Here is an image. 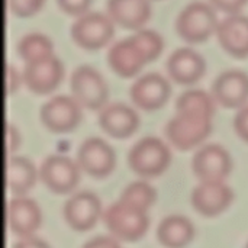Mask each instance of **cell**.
<instances>
[{"mask_svg": "<svg viewBox=\"0 0 248 248\" xmlns=\"http://www.w3.org/2000/svg\"><path fill=\"white\" fill-rule=\"evenodd\" d=\"M211 118L212 115L205 112H176V115L166 124V137L177 150H192L211 134Z\"/></svg>", "mask_w": 248, "mask_h": 248, "instance_id": "cell-1", "label": "cell"}, {"mask_svg": "<svg viewBox=\"0 0 248 248\" xmlns=\"http://www.w3.org/2000/svg\"><path fill=\"white\" fill-rule=\"evenodd\" d=\"M102 218L108 231L119 241H137L142 238L148 230L147 212L122 201L108 206Z\"/></svg>", "mask_w": 248, "mask_h": 248, "instance_id": "cell-2", "label": "cell"}, {"mask_svg": "<svg viewBox=\"0 0 248 248\" xmlns=\"http://www.w3.org/2000/svg\"><path fill=\"white\" fill-rule=\"evenodd\" d=\"M171 161L169 147L157 137H144L128 151L129 169L141 177H157Z\"/></svg>", "mask_w": 248, "mask_h": 248, "instance_id": "cell-3", "label": "cell"}, {"mask_svg": "<svg viewBox=\"0 0 248 248\" xmlns=\"http://www.w3.org/2000/svg\"><path fill=\"white\" fill-rule=\"evenodd\" d=\"M218 20L214 9L203 1H192L182 9L176 19L177 35L190 44L206 41L217 31Z\"/></svg>", "mask_w": 248, "mask_h": 248, "instance_id": "cell-4", "label": "cell"}, {"mask_svg": "<svg viewBox=\"0 0 248 248\" xmlns=\"http://www.w3.org/2000/svg\"><path fill=\"white\" fill-rule=\"evenodd\" d=\"M70 90L76 102L90 110L102 109L108 100V86L90 65H78L71 73Z\"/></svg>", "mask_w": 248, "mask_h": 248, "instance_id": "cell-5", "label": "cell"}, {"mask_svg": "<svg viewBox=\"0 0 248 248\" xmlns=\"http://www.w3.org/2000/svg\"><path fill=\"white\" fill-rule=\"evenodd\" d=\"M73 41L89 51L105 46L113 36V23L109 16L99 12H87L78 16L70 29Z\"/></svg>", "mask_w": 248, "mask_h": 248, "instance_id": "cell-6", "label": "cell"}, {"mask_svg": "<svg viewBox=\"0 0 248 248\" xmlns=\"http://www.w3.org/2000/svg\"><path fill=\"white\" fill-rule=\"evenodd\" d=\"M78 164L65 155H48L39 167L41 182L54 193L65 195L78 185Z\"/></svg>", "mask_w": 248, "mask_h": 248, "instance_id": "cell-7", "label": "cell"}, {"mask_svg": "<svg viewBox=\"0 0 248 248\" xmlns=\"http://www.w3.org/2000/svg\"><path fill=\"white\" fill-rule=\"evenodd\" d=\"M192 169L201 182H224L231 173L232 163L224 147L208 144L193 154Z\"/></svg>", "mask_w": 248, "mask_h": 248, "instance_id": "cell-8", "label": "cell"}, {"mask_svg": "<svg viewBox=\"0 0 248 248\" xmlns=\"http://www.w3.org/2000/svg\"><path fill=\"white\" fill-rule=\"evenodd\" d=\"M64 74L61 61L55 55H48L35 61L25 62L23 83L35 94H48L54 92Z\"/></svg>", "mask_w": 248, "mask_h": 248, "instance_id": "cell-9", "label": "cell"}, {"mask_svg": "<svg viewBox=\"0 0 248 248\" xmlns=\"http://www.w3.org/2000/svg\"><path fill=\"white\" fill-rule=\"evenodd\" d=\"M39 116L48 131L64 134L73 131L78 125L81 112L76 99L68 96H54L41 106Z\"/></svg>", "mask_w": 248, "mask_h": 248, "instance_id": "cell-10", "label": "cell"}, {"mask_svg": "<svg viewBox=\"0 0 248 248\" xmlns=\"http://www.w3.org/2000/svg\"><path fill=\"white\" fill-rule=\"evenodd\" d=\"M115 153L102 138L90 137L84 140L77 150L78 167L92 177L102 179L115 169Z\"/></svg>", "mask_w": 248, "mask_h": 248, "instance_id": "cell-11", "label": "cell"}, {"mask_svg": "<svg viewBox=\"0 0 248 248\" xmlns=\"http://www.w3.org/2000/svg\"><path fill=\"white\" fill-rule=\"evenodd\" d=\"M102 212L99 198L89 190L74 193L62 208L64 219L74 231H89L96 225Z\"/></svg>", "mask_w": 248, "mask_h": 248, "instance_id": "cell-12", "label": "cell"}, {"mask_svg": "<svg viewBox=\"0 0 248 248\" xmlns=\"http://www.w3.org/2000/svg\"><path fill=\"white\" fill-rule=\"evenodd\" d=\"M234 199V193L224 182H201L193 187L190 202L202 217H217L224 212Z\"/></svg>", "mask_w": 248, "mask_h": 248, "instance_id": "cell-13", "label": "cell"}, {"mask_svg": "<svg viewBox=\"0 0 248 248\" xmlns=\"http://www.w3.org/2000/svg\"><path fill=\"white\" fill-rule=\"evenodd\" d=\"M129 96L140 109L155 110L170 97V84L161 74L148 73L131 84Z\"/></svg>", "mask_w": 248, "mask_h": 248, "instance_id": "cell-14", "label": "cell"}, {"mask_svg": "<svg viewBox=\"0 0 248 248\" xmlns=\"http://www.w3.org/2000/svg\"><path fill=\"white\" fill-rule=\"evenodd\" d=\"M106 58L109 67L118 76L125 78L135 76L142 68V65L148 62L145 52L142 51V48L138 45V42L134 39L132 35L109 46Z\"/></svg>", "mask_w": 248, "mask_h": 248, "instance_id": "cell-15", "label": "cell"}, {"mask_svg": "<svg viewBox=\"0 0 248 248\" xmlns=\"http://www.w3.org/2000/svg\"><path fill=\"white\" fill-rule=\"evenodd\" d=\"M6 222L15 235L29 237L41 225V211L35 201L16 196L6 205Z\"/></svg>", "mask_w": 248, "mask_h": 248, "instance_id": "cell-16", "label": "cell"}, {"mask_svg": "<svg viewBox=\"0 0 248 248\" xmlns=\"http://www.w3.org/2000/svg\"><path fill=\"white\" fill-rule=\"evenodd\" d=\"M212 94L224 108H241L248 99V76L240 70L221 73L212 84Z\"/></svg>", "mask_w": 248, "mask_h": 248, "instance_id": "cell-17", "label": "cell"}, {"mask_svg": "<svg viewBox=\"0 0 248 248\" xmlns=\"http://www.w3.org/2000/svg\"><path fill=\"white\" fill-rule=\"evenodd\" d=\"M97 122L109 137L124 140L137 131L140 118L137 112L126 105L110 103L102 108L97 116Z\"/></svg>", "mask_w": 248, "mask_h": 248, "instance_id": "cell-18", "label": "cell"}, {"mask_svg": "<svg viewBox=\"0 0 248 248\" xmlns=\"http://www.w3.org/2000/svg\"><path fill=\"white\" fill-rule=\"evenodd\" d=\"M217 38L219 45L235 58L248 57V17L243 15H231L217 26Z\"/></svg>", "mask_w": 248, "mask_h": 248, "instance_id": "cell-19", "label": "cell"}, {"mask_svg": "<svg viewBox=\"0 0 248 248\" xmlns=\"http://www.w3.org/2000/svg\"><path fill=\"white\" fill-rule=\"evenodd\" d=\"M167 71L177 84L189 86L196 83L205 73L203 58L192 48H179L167 58Z\"/></svg>", "mask_w": 248, "mask_h": 248, "instance_id": "cell-20", "label": "cell"}, {"mask_svg": "<svg viewBox=\"0 0 248 248\" xmlns=\"http://www.w3.org/2000/svg\"><path fill=\"white\" fill-rule=\"evenodd\" d=\"M106 12L110 20L125 29H140L151 15L150 0H108Z\"/></svg>", "mask_w": 248, "mask_h": 248, "instance_id": "cell-21", "label": "cell"}, {"mask_svg": "<svg viewBox=\"0 0 248 248\" xmlns=\"http://www.w3.org/2000/svg\"><path fill=\"white\" fill-rule=\"evenodd\" d=\"M195 235L193 224L182 215H169L157 227V240L166 248L186 247Z\"/></svg>", "mask_w": 248, "mask_h": 248, "instance_id": "cell-22", "label": "cell"}, {"mask_svg": "<svg viewBox=\"0 0 248 248\" xmlns=\"http://www.w3.org/2000/svg\"><path fill=\"white\" fill-rule=\"evenodd\" d=\"M36 182V169L26 157L10 155L6 161V187L15 196L28 193Z\"/></svg>", "mask_w": 248, "mask_h": 248, "instance_id": "cell-23", "label": "cell"}, {"mask_svg": "<svg viewBox=\"0 0 248 248\" xmlns=\"http://www.w3.org/2000/svg\"><path fill=\"white\" fill-rule=\"evenodd\" d=\"M17 54L25 61H35L48 55H52V44L42 33H28L17 42Z\"/></svg>", "mask_w": 248, "mask_h": 248, "instance_id": "cell-24", "label": "cell"}, {"mask_svg": "<svg viewBox=\"0 0 248 248\" xmlns=\"http://www.w3.org/2000/svg\"><path fill=\"white\" fill-rule=\"evenodd\" d=\"M119 201L147 212L155 201V190L147 182H132L122 190Z\"/></svg>", "mask_w": 248, "mask_h": 248, "instance_id": "cell-25", "label": "cell"}, {"mask_svg": "<svg viewBox=\"0 0 248 248\" xmlns=\"http://www.w3.org/2000/svg\"><path fill=\"white\" fill-rule=\"evenodd\" d=\"M193 110V112H205L214 115V99L201 89H192L183 92L176 100V112Z\"/></svg>", "mask_w": 248, "mask_h": 248, "instance_id": "cell-26", "label": "cell"}, {"mask_svg": "<svg viewBox=\"0 0 248 248\" xmlns=\"http://www.w3.org/2000/svg\"><path fill=\"white\" fill-rule=\"evenodd\" d=\"M132 36L138 42V45L142 48V51L145 52L148 62L154 61L160 55V52L163 49V39L157 32H154L151 29H141V31L135 32Z\"/></svg>", "mask_w": 248, "mask_h": 248, "instance_id": "cell-27", "label": "cell"}, {"mask_svg": "<svg viewBox=\"0 0 248 248\" xmlns=\"http://www.w3.org/2000/svg\"><path fill=\"white\" fill-rule=\"evenodd\" d=\"M45 0H7V6L10 12L20 17H28L35 15L42 6Z\"/></svg>", "mask_w": 248, "mask_h": 248, "instance_id": "cell-28", "label": "cell"}, {"mask_svg": "<svg viewBox=\"0 0 248 248\" xmlns=\"http://www.w3.org/2000/svg\"><path fill=\"white\" fill-rule=\"evenodd\" d=\"M58 7L71 16H81L90 6L92 0H55Z\"/></svg>", "mask_w": 248, "mask_h": 248, "instance_id": "cell-29", "label": "cell"}, {"mask_svg": "<svg viewBox=\"0 0 248 248\" xmlns=\"http://www.w3.org/2000/svg\"><path fill=\"white\" fill-rule=\"evenodd\" d=\"M232 125H234V129H235L237 135L243 141L248 142V106H243L235 113Z\"/></svg>", "mask_w": 248, "mask_h": 248, "instance_id": "cell-30", "label": "cell"}, {"mask_svg": "<svg viewBox=\"0 0 248 248\" xmlns=\"http://www.w3.org/2000/svg\"><path fill=\"white\" fill-rule=\"evenodd\" d=\"M119 240L115 237H108V235H96L92 240L86 241L81 248H121Z\"/></svg>", "mask_w": 248, "mask_h": 248, "instance_id": "cell-31", "label": "cell"}, {"mask_svg": "<svg viewBox=\"0 0 248 248\" xmlns=\"http://www.w3.org/2000/svg\"><path fill=\"white\" fill-rule=\"evenodd\" d=\"M209 1L218 10L224 13H231V15H235L247 3V0H209Z\"/></svg>", "mask_w": 248, "mask_h": 248, "instance_id": "cell-32", "label": "cell"}, {"mask_svg": "<svg viewBox=\"0 0 248 248\" xmlns=\"http://www.w3.org/2000/svg\"><path fill=\"white\" fill-rule=\"evenodd\" d=\"M4 132H6V151H7V154H12L17 150V147L20 144V137H19L17 129L12 124L6 125Z\"/></svg>", "mask_w": 248, "mask_h": 248, "instance_id": "cell-33", "label": "cell"}, {"mask_svg": "<svg viewBox=\"0 0 248 248\" xmlns=\"http://www.w3.org/2000/svg\"><path fill=\"white\" fill-rule=\"evenodd\" d=\"M19 83H20V80H19V74H17L16 68L13 65H7L6 67V83H4L6 93L13 94L16 92Z\"/></svg>", "mask_w": 248, "mask_h": 248, "instance_id": "cell-34", "label": "cell"}, {"mask_svg": "<svg viewBox=\"0 0 248 248\" xmlns=\"http://www.w3.org/2000/svg\"><path fill=\"white\" fill-rule=\"evenodd\" d=\"M13 248H51L45 241H42L41 238L36 237H23L19 241H16L13 244Z\"/></svg>", "mask_w": 248, "mask_h": 248, "instance_id": "cell-35", "label": "cell"}, {"mask_svg": "<svg viewBox=\"0 0 248 248\" xmlns=\"http://www.w3.org/2000/svg\"><path fill=\"white\" fill-rule=\"evenodd\" d=\"M246 248H248V243H247V244H246Z\"/></svg>", "mask_w": 248, "mask_h": 248, "instance_id": "cell-36", "label": "cell"}]
</instances>
